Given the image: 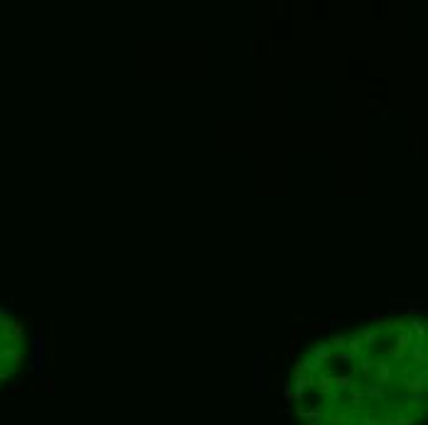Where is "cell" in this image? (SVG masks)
Wrapping results in <instances>:
<instances>
[{"mask_svg":"<svg viewBox=\"0 0 428 425\" xmlns=\"http://www.w3.org/2000/svg\"><path fill=\"white\" fill-rule=\"evenodd\" d=\"M411 329L416 332V335H426V322H411Z\"/></svg>","mask_w":428,"mask_h":425,"instance_id":"cell-1","label":"cell"}]
</instances>
